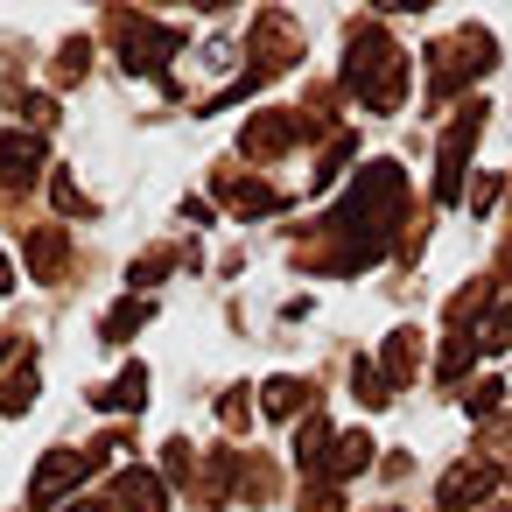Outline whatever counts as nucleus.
Instances as JSON below:
<instances>
[{
    "instance_id": "1",
    "label": "nucleus",
    "mask_w": 512,
    "mask_h": 512,
    "mask_svg": "<svg viewBox=\"0 0 512 512\" xmlns=\"http://www.w3.org/2000/svg\"><path fill=\"white\" fill-rule=\"evenodd\" d=\"M344 85L372 106V113H393L400 106V92H407V57L393 50V43H358L351 57H344Z\"/></svg>"
},
{
    "instance_id": "2",
    "label": "nucleus",
    "mask_w": 512,
    "mask_h": 512,
    "mask_svg": "<svg viewBox=\"0 0 512 512\" xmlns=\"http://www.w3.org/2000/svg\"><path fill=\"white\" fill-rule=\"evenodd\" d=\"M92 463H99L92 449H57V456H43V463H36V477H29V498H36V505L64 498V491H71V484H78Z\"/></svg>"
},
{
    "instance_id": "3",
    "label": "nucleus",
    "mask_w": 512,
    "mask_h": 512,
    "mask_svg": "<svg viewBox=\"0 0 512 512\" xmlns=\"http://www.w3.org/2000/svg\"><path fill=\"white\" fill-rule=\"evenodd\" d=\"M113 505H127V512H169V484L155 470H120L113 477Z\"/></svg>"
},
{
    "instance_id": "4",
    "label": "nucleus",
    "mask_w": 512,
    "mask_h": 512,
    "mask_svg": "<svg viewBox=\"0 0 512 512\" xmlns=\"http://www.w3.org/2000/svg\"><path fill=\"white\" fill-rule=\"evenodd\" d=\"M29 400H36V358L22 351V365H15L8 379H0V407H8V414H22Z\"/></svg>"
},
{
    "instance_id": "5",
    "label": "nucleus",
    "mask_w": 512,
    "mask_h": 512,
    "mask_svg": "<svg viewBox=\"0 0 512 512\" xmlns=\"http://www.w3.org/2000/svg\"><path fill=\"white\" fill-rule=\"evenodd\" d=\"M484 484H491V470H484V463H463V470H449V477H442V505H470Z\"/></svg>"
},
{
    "instance_id": "6",
    "label": "nucleus",
    "mask_w": 512,
    "mask_h": 512,
    "mask_svg": "<svg viewBox=\"0 0 512 512\" xmlns=\"http://www.w3.org/2000/svg\"><path fill=\"white\" fill-rule=\"evenodd\" d=\"M302 407H309V386H302V379H274V386H267V414H274V421H288V414H302Z\"/></svg>"
},
{
    "instance_id": "7",
    "label": "nucleus",
    "mask_w": 512,
    "mask_h": 512,
    "mask_svg": "<svg viewBox=\"0 0 512 512\" xmlns=\"http://www.w3.org/2000/svg\"><path fill=\"white\" fill-rule=\"evenodd\" d=\"M141 386H148V372H141V365H127V372L99 393V407H141Z\"/></svg>"
},
{
    "instance_id": "8",
    "label": "nucleus",
    "mask_w": 512,
    "mask_h": 512,
    "mask_svg": "<svg viewBox=\"0 0 512 512\" xmlns=\"http://www.w3.org/2000/svg\"><path fill=\"white\" fill-rule=\"evenodd\" d=\"M365 456H372V442H365V435H344V442H337V477L365 470Z\"/></svg>"
},
{
    "instance_id": "9",
    "label": "nucleus",
    "mask_w": 512,
    "mask_h": 512,
    "mask_svg": "<svg viewBox=\"0 0 512 512\" xmlns=\"http://www.w3.org/2000/svg\"><path fill=\"white\" fill-rule=\"evenodd\" d=\"M0 288H15V267H8V260H0Z\"/></svg>"
},
{
    "instance_id": "10",
    "label": "nucleus",
    "mask_w": 512,
    "mask_h": 512,
    "mask_svg": "<svg viewBox=\"0 0 512 512\" xmlns=\"http://www.w3.org/2000/svg\"><path fill=\"white\" fill-rule=\"evenodd\" d=\"M78 512H106V505H92V498H85V505H78Z\"/></svg>"
}]
</instances>
